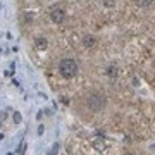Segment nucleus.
<instances>
[{"label":"nucleus","instance_id":"obj_12","mask_svg":"<svg viewBox=\"0 0 155 155\" xmlns=\"http://www.w3.org/2000/svg\"><path fill=\"white\" fill-rule=\"evenodd\" d=\"M7 117V112H0V119H5Z\"/></svg>","mask_w":155,"mask_h":155},{"label":"nucleus","instance_id":"obj_2","mask_svg":"<svg viewBox=\"0 0 155 155\" xmlns=\"http://www.w3.org/2000/svg\"><path fill=\"white\" fill-rule=\"evenodd\" d=\"M86 105L90 107L91 112H100L105 107V97H104V93H98V91L91 93L88 97V100H86Z\"/></svg>","mask_w":155,"mask_h":155},{"label":"nucleus","instance_id":"obj_9","mask_svg":"<svg viewBox=\"0 0 155 155\" xmlns=\"http://www.w3.org/2000/svg\"><path fill=\"white\" fill-rule=\"evenodd\" d=\"M24 150H26V143H24V141H21L19 148H17V153H19V155H24Z\"/></svg>","mask_w":155,"mask_h":155},{"label":"nucleus","instance_id":"obj_7","mask_svg":"<svg viewBox=\"0 0 155 155\" xmlns=\"http://www.w3.org/2000/svg\"><path fill=\"white\" fill-rule=\"evenodd\" d=\"M136 4H138L140 7H150L153 4V0H136Z\"/></svg>","mask_w":155,"mask_h":155},{"label":"nucleus","instance_id":"obj_15","mask_svg":"<svg viewBox=\"0 0 155 155\" xmlns=\"http://www.w3.org/2000/svg\"><path fill=\"white\" fill-rule=\"evenodd\" d=\"M124 155H133V153H124Z\"/></svg>","mask_w":155,"mask_h":155},{"label":"nucleus","instance_id":"obj_1","mask_svg":"<svg viewBox=\"0 0 155 155\" xmlns=\"http://www.w3.org/2000/svg\"><path fill=\"white\" fill-rule=\"evenodd\" d=\"M59 72L64 79H72L78 74V62L74 59H62L59 62Z\"/></svg>","mask_w":155,"mask_h":155},{"label":"nucleus","instance_id":"obj_13","mask_svg":"<svg viewBox=\"0 0 155 155\" xmlns=\"http://www.w3.org/2000/svg\"><path fill=\"white\" fill-rule=\"evenodd\" d=\"M0 127H2V119H0Z\"/></svg>","mask_w":155,"mask_h":155},{"label":"nucleus","instance_id":"obj_8","mask_svg":"<svg viewBox=\"0 0 155 155\" xmlns=\"http://www.w3.org/2000/svg\"><path fill=\"white\" fill-rule=\"evenodd\" d=\"M14 122H16V124H21V122H22L21 112H14Z\"/></svg>","mask_w":155,"mask_h":155},{"label":"nucleus","instance_id":"obj_5","mask_svg":"<svg viewBox=\"0 0 155 155\" xmlns=\"http://www.w3.org/2000/svg\"><path fill=\"white\" fill-rule=\"evenodd\" d=\"M47 45H48V41H47V38H43V36H38V38L35 40V47L38 50H45Z\"/></svg>","mask_w":155,"mask_h":155},{"label":"nucleus","instance_id":"obj_14","mask_svg":"<svg viewBox=\"0 0 155 155\" xmlns=\"http://www.w3.org/2000/svg\"><path fill=\"white\" fill-rule=\"evenodd\" d=\"M152 148H153V150H155V145H152Z\"/></svg>","mask_w":155,"mask_h":155},{"label":"nucleus","instance_id":"obj_3","mask_svg":"<svg viewBox=\"0 0 155 155\" xmlns=\"http://www.w3.org/2000/svg\"><path fill=\"white\" fill-rule=\"evenodd\" d=\"M50 19L55 22V24H62L64 19H66V12H64V9H61V7H54V9L50 11Z\"/></svg>","mask_w":155,"mask_h":155},{"label":"nucleus","instance_id":"obj_4","mask_svg":"<svg viewBox=\"0 0 155 155\" xmlns=\"http://www.w3.org/2000/svg\"><path fill=\"white\" fill-rule=\"evenodd\" d=\"M117 74H119V69H117V66H109V67L105 69V76L110 78V79L117 78Z\"/></svg>","mask_w":155,"mask_h":155},{"label":"nucleus","instance_id":"obj_10","mask_svg":"<svg viewBox=\"0 0 155 155\" xmlns=\"http://www.w3.org/2000/svg\"><path fill=\"white\" fill-rule=\"evenodd\" d=\"M57 152H59V143H54V147L48 152V155H57Z\"/></svg>","mask_w":155,"mask_h":155},{"label":"nucleus","instance_id":"obj_11","mask_svg":"<svg viewBox=\"0 0 155 155\" xmlns=\"http://www.w3.org/2000/svg\"><path fill=\"white\" fill-rule=\"evenodd\" d=\"M104 5L105 7H114L116 5V0H104Z\"/></svg>","mask_w":155,"mask_h":155},{"label":"nucleus","instance_id":"obj_6","mask_svg":"<svg viewBox=\"0 0 155 155\" xmlns=\"http://www.w3.org/2000/svg\"><path fill=\"white\" fill-rule=\"evenodd\" d=\"M95 43H97V38H95V36H91V35H88V36H84V38H83V45L86 47V48L95 47Z\"/></svg>","mask_w":155,"mask_h":155}]
</instances>
